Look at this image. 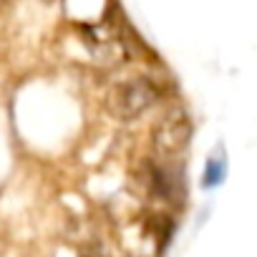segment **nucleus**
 Masks as SVG:
<instances>
[{"instance_id":"nucleus-3","label":"nucleus","mask_w":257,"mask_h":257,"mask_svg":"<svg viewBox=\"0 0 257 257\" xmlns=\"http://www.w3.org/2000/svg\"><path fill=\"white\" fill-rule=\"evenodd\" d=\"M189 139H192V123L184 113H169L152 132V147L159 154V159L179 157L189 147Z\"/></svg>"},{"instance_id":"nucleus-1","label":"nucleus","mask_w":257,"mask_h":257,"mask_svg":"<svg viewBox=\"0 0 257 257\" xmlns=\"http://www.w3.org/2000/svg\"><path fill=\"white\" fill-rule=\"evenodd\" d=\"M162 98L159 86L149 76H132L116 83L106 96V108L118 121H134L152 111Z\"/></svg>"},{"instance_id":"nucleus-4","label":"nucleus","mask_w":257,"mask_h":257,"mask_svg":"<svg viewBox=\"0 0 257 257\" xmlns=\"http://www.w3.org/2000/svg\"><path fill=\"white\" fill-rule=\"evenodd\" d=\"M227 177V162H224V154H212L204 164V174H202V184L204 189H214L224 182Z\"/></svg>"},{"instance_id":"nucleus-5","label":"nucleus","mask_w":257,"mask_h":257,"mask_svg":"<svg viewBox=\"0 0 257 257\" xmlns=\"http://www.w3.org/2000/svg\"><path fill=\"white\" fill-rule=\"evenodd\" d=\"M81 257H103V254H101L98 249H83V252H81Z\"/></svg>"},{"instance_id":"nucleus-2","label":"nucleus","mask_w":257,"mask_h":257,"mask_svg":"<svg viewBox=\"0 0 257 257\" xmlns=\"http://www.w3.org/2000/svg\"><path fill=\"white\" fill-rule=\"evenodd\" d=\"M137 187L164 204H182L184 199V179L162 159H142L132 172Z\"/></svg>"}]
</instances>
